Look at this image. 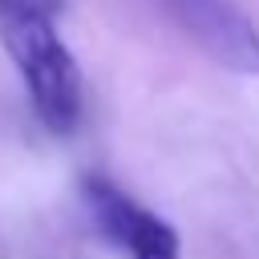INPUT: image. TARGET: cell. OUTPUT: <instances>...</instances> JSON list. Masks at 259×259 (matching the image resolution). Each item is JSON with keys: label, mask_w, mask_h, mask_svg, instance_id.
Wrapping results in <instances>:
<instances>
[{"label": "cell", "mask_w": 259, "mask_h": 259, "mask_svg": "<svg viewBox=\"0 0 259 259\" xmlns=\"http://www.w3.org/2000/svg\"><path fill=\"white\" fill-rule=\"evenodd\" d=\"M0 40L40 125L57 138H69L85 113V85L77 57L53 24V0H0Z\"/></svg>", "instance_id": "6da1fadb"}, {"label": "cell", "mask_w": 259, "mask_h": 259, "mask_svg": "<svg viewBox=\"0 0 259 259\" xmlns=\"http://www.w3.org/2000/svg\"><path fill=\"white\" fill-rule=\"evenodd\" d=\"M81 202L97 227L101 239H109L125 259H182V239L178 231L142 206L134 194H125L117 182L105 174H85L81 178Z\"/></svg>", "instance_id": "7a4b0ae2"}, {"label": "cell", "mask_w": 259, "mask_h": 259, "mask_svg": "<svg viewBox=\"0 0 259 259\" xmlns=\"http://www.w3.org/2000/svg\"><path fill=\"white\" fill-rule=\"evenodd\" d=\"M182 32L223 69L259 77V28L231 0H166Z\"/></svg>", "instance_id": "3957f363"}]
</instances>
